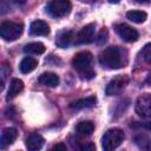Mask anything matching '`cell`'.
Masks as SVG:
<instances>
[{
	"mask_svg": "<svg viewBox=\"0 0 151 151\" xmlns=\"http://www.w3.org/2000/svg\"><path fill=\"white\" fill-rule=\"evenodd\" d=\"M22 88H24V83H22V80L18 79V78H13V79L11 80V83H9V87H8V92H7L6 99L9 100V99L17 97V96L22 91Z\"/></svg>",
	"mask_w": 151,
	"mask_h": 151,
	"instance_id": "cell-16",
	"label": "cell"
},
{
	"mask_svg": "<svg viewBox=\"0 0 151 151\" xmlns=\"http://www.w3.org/2000/svg\"><path fill=\"white\" fill-rule=\"evenodd\" d=\"M29 33L32 35H48L50 26L47 25V22L42 20H34L31 22Z\"/></svg>",
	"mask_w": 151,
	"mask_h": 151,
	"instance_id": "cell-12",
	"label": "cell"
},
{
	"mask_svg": "<svg viewBox=\"0 0 151 151\" xmlns=\"http://www.w3.org/2000/svg\"><path fill=\"white\" fill-rule=\"evenodd\" d=\"M39 83L47 87H55L59 85V77L53 72H44L39 76Z\"/></svg>",
	"mask_w": 151,
	"mask_h": 151,
	"instance_id": "cell-13",
	"label": "cell"
},
{
	"mask_svg": "<svg viewBox=\"0 0 151 151\" xmlns=\"http://www.w3.org/2000/svg\"><path fill=\"white\" fill-rule=\"evenodd\" d=\"M38 66V60L32 57H25L19 65V68L22 73H29Z\"/></svg>",
	"mask_w": 151,
	"mask_h": 151,
	"instance_id": "cell-17",
	"label": "cell"
},
{
	"mask_svg": "<svg viewBox=\"0 0 151 151\" xmlns=\"http://www.w3.org/2000/svg\"><path fill=\"white\" fill-rule=\"evenodd\" d=\"M24 31V25L21 22L14 21H4L0 25V37L5 41H14L17 40Z\"/></svg>",
	"mask_w": 151,
	"mask_h": 151,
	"instance_id": "cell-4",
	"label": "cell"
},
{
	"mask_svg": "<svg viewBox=\"0 0 151 151\" xmlns=\"http://www.w3.org/2000/svg\"><path fill=\"white\" fill-rule=\"evenodd\" d=\"M126 61V51L118 46H109L99 54L100 65L109 70H117L124 67Z\"/></svg>",
	"mask_w": 151,
	"mask_h": 151,
	"instance_id": "cell-1",
	"label": "cell"
},
{
	"mask_svg": "<svg viewBox=\"0 0 151 151\" xmlns=\"http://www.w3.org/2000/svg\"><path fill=\"white\" fill-rule=\"evenodd\" d=\"M92 54L87 51H81L79 53H77L73 59H72V66L73 68H76L79 73H80V77L83 79H92L94 77V71L92 70L91 67V64H92Z\"/></svg>",
	"mask_w": 151,
	"mask_h": 151,
	"instance_id": "cell-2",
	"label": "cell"
},
{
	"mask_svg": "<svg viewBox=\"0 0 151 151\" xmlns=\"http://www.w3.org/2000/svg\"><path fill=\"white\" fill-rule=\"evenodd\" d=\"M18 137V131L15 127H6L1 132L0 137V147L5 149L6 146L11 145Z\"/></svg>",
	"mask_w": 151,
	"mask_h": 151,
	"instance_id": "cell-10",
	"label": "cell"
},
{
	"mask_svg": "<svg viewBox=\"0 0 151 151\" xmlns=\"http://www.w3.org/2000/svg\"><path fill=\"white\" fill-rule=\"evenodd\" d=\"M73 32L72 31H61L59 32V34L57 35V39H55V44L58 47H61V48H66L70 46V44L72 42V39H73Z\"/></svg>",
	"mask_w": 151,
	"mask_h": 151,
	"instance_id": "cell-15",
	"label": "cell"
},
{
	"mask_svg": "<svg viewBox=\"0 0 151 151\" xmlns=\"http://www.w3.org/2000/svg\"><path fill=\"white\" fill-rule=\"evenodd\" d=\"M124 138H125V134L122 129L119 127L109 129L101 137L103 151H114L124 142Z\"/></svg>",
	"mask_w": 151,
	"mask_h": 151,
	"instance_id": "cell-3",
	"label": "cell"
},
{
	"mask_svg": "<svg viewBox=\"0 0 151 151\" xmlns=\"http://www.w3.org/2000/svg\"><path fill=\"white\" fill-rule=\"evenodd\" d=\"M144 127H145L146 130H149V131H151V122H146V123L144 124Z\"/></svg>",
	"mask_w": 151,
	"mask_h": 151,
	"instance_id": "cell-25",
	"label": "cell"
},
{
	"mask_svg": "<svg viewBox=\"0 0 151 151\" xmlns=\"http://www.w3.org/2000/svg\"><path fill=\"white\" fill-rule=\"evenodd\" d=\"M142 57L146 63L151 64V44H147L144 46V48L142 51Z\"/></svg>",
	"mask_w": 151,
	"mask_h": 151,
	"instance_id": "cell-22",
	"label": "cell"
},
{
	"mask_svg": "<svg viewBox=\"0 0 151 151\" xmlns=\"http://www.w3.org/2000/svg\"><path fill=\"white\" fill-rule=\"evenodd\" d=\"M146 17L147 14L144 12V11H138V9H133V11H129L126 13V18L132 21V22H136V24H142L146 20Z\"/></svg>",
	"mask_w": 151,
	"mask_h": 151,
	"instance_id": "cell-20",
	"label": "cell"
},
{
	"mask_svg": "<svg viewBox=\"0 0 151 151\" xmlns=\"http://www.w3.org/2000/svg\"><path fill=\"white\" fill-rule=\"evenodd\" d=\"M114 29H116L117 34L126 42H134L139 38V33L133 27H131L126 24H116Z\"/></svg>",
	"mask_w": 151,
	"mask_h": 151,
	"instance_id": "cell-7",
	"label": "cell"
},
{
	"mask_svg": "<svg viewBox=\"0 0 151 151\" xmlns=\"http://www.w3.org/2000/svg\"><path fill=\"white\" fill-rule=\"evenodd\" d=\"M77 133L80 134V136H90L93 130H94V124L91 122V120H84V122H80L78 123L77 125Z\"/></svg>",
	"mask_w": 151,
	"mask_h": 151,
	"instance_id": "cell-18",
	"label": "cell"
},
{
	"mask_svg": "<svg viewBox=\"0 0 151 151\" xmlns=\"http://www.w3.org/2000/svg\"><path fill=\"white\" fill-rule=\"evenodd\" d=\"M45 50H46L45 45L39 41L29 42V44L25 45V47H24V52L28 53V54H42L45 52Z\"/></svg>",
	"mask_w": 151,
	"mask_h": 151,
	"instance_id": "cell-19",
	"label": "cell"
},
{
	"mask_svg": "<svg viewBox=\"0 0 151 151\" xmlns=\"http://www.w3.org/2000/svg\"><path fill=\"white\" fill-rule=\"evenodd\" d=\"M94 24H88L84 26L76 35V42L77 44H90L94 40Z\"/></svg>",
	"mask_w": 151,
	"mask_h": 151,
	"instance_id": "cell-9",
	"label": "cell"
},
{
	"mask_svg": "<svg viewBox=\"0 0 151 151\" xmlns=\"http://www.w3.org/2000/svg\"><path fill=\"white\" fill-rule=\"evenodd\" d=\"M51 151H67V147L65 144L63 143H58L55 145H53V147L51 149Z\"/></svg>",
	"mask_w": 151,
	"mask_h": 151,
	"instance_id": "cell-24",
	"label": "cell"
},
{
	"mask_svg": "<svg viewBox=\"0 0 151 151\" xmlns=\"http://www.w3.org/2000/svg\"><path fill=\"white\" fill-rule=\"evenodd\" d=\"M46 12L53 18H61L71 12V2L67 0H53L47 4Z\"/></svg>",
	"mask_w": 151,
	"mask_h": 151,
	"instance_id": "cell-5",
	"label": "cell"
},
{
	"mask_svg": "<svg viewBox=\"0 0 151 151\" xmlns=\"http://www.w3.org/2000/svg\"><path fill=\"white\" fill-rule=\"evenodd\" d=\"M97 99L96 97H86V98H81V99H78L73 103L70 104V109L72 110H83V109H90L92 107L94 104H96Z\"/></svg>",
	"mask_w": 151,
	"mask_h": 151,
	"instance_id": "cell-14",
	"label": "cell"
},
{
	"mask_svg": "<svg viewBox=\"0 0 151 151\" xmlns=\"http://www.w3.org/2000/svg\"><path fill=\"white\" fill-rule=\"evenodd\" d=\"M44 143H45L44 138L38 133L29 134L25 140L27 151H40L41 147L44 146Z\"/></svg>",
	"mask_w": 151,
	"mask_h": 151,
	"instance_id": "cell-11",
	"label": "cell"
},
{
	"mask_svg": "<svg viewBox=\"0 0 151 151\" xmlns=\"http://www.w3.org/2000/svg\"><path fill=\"white\" fill-rule=\"evenodd\" d=\"M80 151H96V146L93 143H86L80 147Z\"/></svg>",
	"mask_w": 151,
	"mask_h": 151,
	"instance_id": "cell-23",
	"label": "cell"
},
{
	"mask_svg": "<svg viewBox=\"0 0 151 151\" xmlns=\"http://www.w3.org/2000/svg\"><path fill=\"white\" fill-rule=\"evenodd\" d=\"M134 110L143 118L151 117V93H143L136 100Z\"/></svg>",
	"mask_w": 151,
	"mask_h": 151,
	"instance_id": "cell-6",
	"label": "cell"
},
{
	"mask_svg": "<svg viewBox=\"0 0 151 151\" xmlns=\"http://www.w3.org/2000/svg\"><path fill=\"white\" fill-rule=\"evenodd\" d=\"M137 145L139 146L140 151H151V138H149L147 136H137L134 138Z\"/></svg>",
	"mask_w": 151,
	"mask_h": 151,
	"instance_id": "cell-21",
	"label": "cell"
},
{
	"mask_svg": "<svg viewBox=\"0 0 151 151\" xmlns=\"http://www.w3.org/2000/svg\"><path fill=\"white\" fill-rule=\"evenodd\" d=\"M129 83V78L126 76H118L116 78H113L106 86V94L107 96H114L118 94Z\"/></svg>",
	"mask_w": 151,
	"mask_h": 151,
	"instance_id": "cell-8",
	"label": "cell"
}]
</instances>
